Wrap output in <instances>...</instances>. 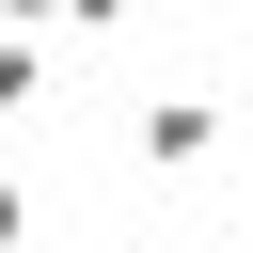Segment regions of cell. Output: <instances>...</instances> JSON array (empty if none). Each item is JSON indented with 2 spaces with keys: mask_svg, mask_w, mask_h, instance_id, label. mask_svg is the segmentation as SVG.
<instances>
[{
  "mask_svg": "<svg viewBox=\"0 0 253 253\" xmlns=\"http://www.w3.org/2000/svg\"><path fill=\"white\" fill-rule=\"evenodd\" d=\"M126 142H142V174H206V158L237 142V111H221V95H142Z\"/></svg>",
  "mask_w": 253,
  "mask_h": 253,
  "instance_id": "1",
  "label": "cell"
},
{
  "mask_svg": "<svg viewBox=\"0 0 253 253\" xmlns=\"http://www.w3.org/2000/svg\"><path fill=\"white\" fill-rule=\"evenodd\" d=\"M32 95H47V47H32V32L0 16V111H32Z\"/></svg>",
  "mask_w": 253,
  "mask_h": 253,
  "instance_id": "2",
  "label": "cell"
},
{
  "mask_svg": "<svg viewBox=\"0 0 253 253\" xmlns=\"http://www.w3.org/2000/svg\"><path fill=\"white\" fill-rule=\"evenodd\" d=\"M126 16H142V0H63V32H126Z\"/></svg>",
  "mask_w": 253,
  "mask_h": 253,
  "instance_id": "3",
  "label": "cell"
},
{
  "mask_svg": "<svg viewBox=\"0 0 253 253\" xmlns=\"http://www.w3.org/2000/svg\"><path fill=\"white\" fill-rule=\"evenodd\" d=\"M16 237H32V190H16V174H0V253H16Z\"/></svg>",
  "mask_w": 253,
  "mask_h": 253,
  "instance_id": "4",
  "label": "cell"
},
{
  "mask_svg": "<svg viewBox=\"0 0 253 253\" xmlns=\"http://www.w3.org/2000/svg\"><path fill=\"white\" fill-rule=\"evenodd\" d=\"M0 16H16V32H47V16H63V0H0Z\"/></svg>",
  "mask_w": 253,
  "mask_h": 253,
  "instance_id": "5",
  "label": "cell"
},
{
  "mask_svg": "<svg viewBox=\"0 0 253 253\" xmlns=\"http://www.w3.org/2000/svg\"><path fill=\"white\" fill-rule=\"evenodd\" d=\"M237 142H253V111H237Z\"/></svg>",
  "mask_w": 253,
  "mask_h": 253,
  "instance_id": "6",
  "label": "cell"
}]
</instances>
